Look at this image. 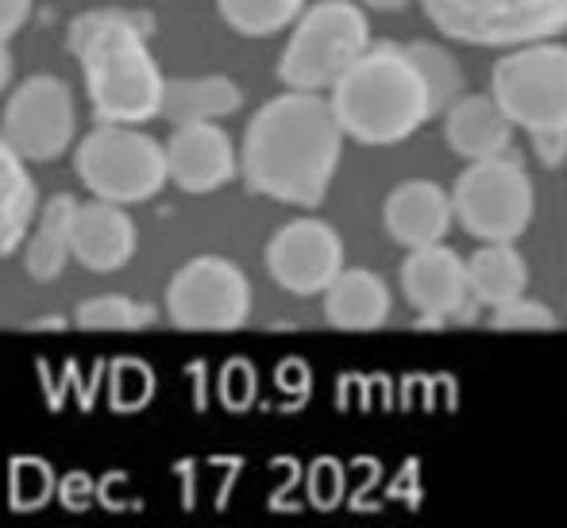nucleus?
<instances>
[{"mask_svg": "<svg viewBox=\"0 0 567 528\" xmlns=\"http://www.w3.org/2000/svg\"><path fill=\"white\" fill-rule=\"evenodd\" d=\"M343 127L324 93L286 90L244 127L239 178L251 194L293 209H321L343 158Z\"/></svg>", "mask_w": 567, "mask_h": 528, "instance_id": "nucleus-1", "label": "nucleus"}, {"mask_svg": "<svg viewBox=\"0 0 567 528\" xmlns=\"http://www.w3.org/2000/svg\"><path fill=\"white\" fill-rule=\"evenodd\" d=\"M155 15L132 8H90L66 28V46L82 62L97 124H147L163 116L166 77L147 39Z\"/></svg>", "mask_w": 567, "mask_h": 528, "instance_id": "nucleus-2", "label": "nucleus"}, {"mask_svg": "<svg viewBox=\"0 0 567 528\" xmlns=\"http://www.w3.org/2000/svg\"><path fill=\"white\" fill-rule=\"evenodd\" d=\"M329 101L343 135L363 147H394L436 120L425 74L402 43H371L329 90Z\"/></svg>", "mask_w": 567, "mask_h": 528, "instance_id": "nucleus-3", "label": "nucleus"}, {"mask_svg": "<svg viewBox=\"0 0 567 528\" xmlns=\"http://www.w3.org/2000/svg\"><path fill=\"white\" fill-rule=\"evenodd\" d=\"M371 43V20L359 0H309L278 54V82L286 90L329 93Z\"/></svg>", "mask_w": 567, "mask_h": 528, "instance_id": "nucleus-4", "label": "nucleus"}, {"mask_svg": "<svg viewBox=\"0 0 567 528\" xmlns=\"http://www.w3.org/2000/svg\"><path fill=\"white\" fill-rule=\"evenodd\" d=\"M74 174L101 201L143 205L171 182L166 143L140 124H97L74 143Z\"/></svg>", "mask_w": 567, "mask_h": 528, "instance_id": "nucleus-5", "label": "nucleus"}, {"mask_svg": "<svg viewBox=\"0 0 567 528\" xmlns=\"http://www.w3.org/2000/svg\"><path fill=\"white\" fill-rule=\"evenodd\" d=\"M452 205L455 224L478 244H517L537 216L533 178L514 151L463 166L452 186Z\"/></svg>", "mask_w": 567, "mask_h": 528, "instance_id": "nucleus-6", "label": "nucleus"}, {"mask_svg": "<svg viewBox=\"0 0 567 528\" xmlns=\"http://www.w3.org/2000/svg\"><path fill=\"white\" fill-rule=\"evenodd\" d=\"M491 93L525 135L567 132V43L537 39L502 51Z\"/></svg>", "mask_w": 567, "mask_h": 528, "instance_id": "nucleus-7", "label": "nucleus"}, {"mask_svg": "<svg viewBox=\"0 0 567 528\" xmlns=\"http://www.w3.org/2000/svg\"><path fill=\"white\" fill-rule=\"evenodd\" d=\"M441 35L467 46H509L556 39L567 28V0H417Z\"/></svg>", "mask_w": 567, "mask_h": 528, "instance_id": "nucleus-8", "label": "nucleus"}, {"mask_svg": "<svg viewBox=\"0 0 567 528\" xmlns=\"http://www.w3.org/2000/svg\"><path fill=\"white\" fill-rule=\"evenodd\" d=\"M163 309L182 332H236L251 317V282L225 255H197L171 275Z\"/></svg>", "mask_w": 567, "mask_h": 528, "instance_id": "nucleus-9", "label": "nucleus"}, {"mask_svg": "<svg viewBox=\"0 0 567 528\" xmlns=\"http://www.w3.org/2000/svg\"><path fill=\"white\" fill-rule=\"evenodd\" d=\"M0 135L20 151L28 163H51L74 147L78 105L74 90L54 74H31L8 93Z\"/></svg>", "mask_w": 567, "mask_h": 528, "instance_id": "nucleus-10", "label": "nucleus"}, {"mask_svg": "<svg viewBox=\"0 0 567 528\" xmlns=\"http://www.w3.org/2000/svg\"><path fill=\"white\" fill-rule=\"evenodd\" d=\"M267 275L275 278V286H282L293 298H317L324 293L337 275L348 262H343V239L321 216H298V220H286L275 236L267 239Z\"/></svg>", "mask_w": 567, "mask_h": 528, "instance_id": "nucleus-11", "label": "nucleus"}, {"mask_svg": "<svg viewBox=\"0 0 567 528\" xmlns=\"http://www.w3.org/2000/svg\"><path fill=\"white\" fill-rule=\"evenodd\" d=\"M398 282L410 301V309L421 317V324H467L478 317V301L471 298L467 286V259L444 244L413 247L405 251L402 267H398Z\"/></svg>", "mask_w": 567, "mask_h": 528, "instance_id": "nucleus-12", "label": "nucleus"}, {"mask_svg": "<svg viewBox=\"0 0 567 528\" xmlns=\"http://www.w3.org/2000/svg\"><path fill=\"white\" fill-rule=\"evenodd\" d=\"M166 166H171V186L205 197L225 189L239 174V151L217 120H194V124H174L166 139Z\"/></svg>", "mask_w": 567, "mask_h": 528, "instance_id": "nucleus-13", "label": "nucleus"}, {"mask_svg": "<svg viewBox=\"0 0 567 528\" xmlns=\"http://www.w3.org/2000/svg\"><path fill=\"white\" fill-rule=\"evenodd\" d=\"M455 224V205L444 186L429 178L398 182L382 201V228L398 247L413 251V247L444 244Z\"/></svg>", "mask_w": 567, "mask_h": 528, "instance_id": "nucleus-14", "label": "nucleus"}, {"mask_svg": "<svg viewBox=\"0 0 567 528\" xmlns=\"http://www.w3.org/2000/svg\"><path fill=\"white\" fill-rule=\"evenodd\" d=\"M124 209L127 205L101 201V197L78 205L74 259L90 275H116L132 262L135 247H140V231H135V220Z\"/></svg>", "mask_w": 567, "mask_h": 528, "instance_id": "nucleus-15", "label": "nucleus"}, {"mask_svg": "<svg viewBox=\"0 0 567 528\" xmlns=\"http://www.w3.org/2000/svg\"><path fill=\"white\" fill-rule=\"evenodd\" d=\"M444 139L463 163L514 151V120L494 101V93H463L444 112Z\"/></svg>", "mask_w": 567, "mask_h": 528, "instance_id": "nucleus-16", "label": "nucleus"}, {"mask_svg": "<svg viewBox=\"0 0 567 528\" xmlns=\"http://www.w3.org/2000/svg\"><path fill=\"white\" fill-rule=\"evenodd\" d=\"M324 320L340 332H374L390 320V286L367 267H343L337 282L321 293Z\"/></svg>", "mask_w": 567, "mask_h": 528, "instance_id": "nucleus-17", "label": "nucleus"}, {"mask_svg": "<svg viewBox=\"0 0 567 528\" xmlns=\"http://www.w3.org/2000/svg\"><path fill=\"white\" fill-rule=\"evenodd\" d=\"M78 205L82 201H78L74 194H54L51 201L39 209L28 239H23V270H28L35 282H59L66 262L74 259Z\"/></svg>", "mask_w": 567, "mask_h": 528, "instance_id": "nucleus-18", "label": "nucleus"}, {"mask_svg": "<svg viewBox=\"0 0 567 528\" xmlns=\"http://www.w3.org/2000/svg\"><path fill=\"white\" fill-rule=\"evenodd\" d=\"M471 298L483 309H498L529 290V262L514 244H478L467 259Z\"/></svg>", "mask_w": 567, "mask_h": 528, "instance_id": "nucleus-19", "label": "nucleus"}, {"mask_svg": "<svg viewBox=\"0 0 567 528\" xmlns=\"http://www.w3.org/2000/svg\"><path fill=\"white\" fill-rule=\"evenodd\" d=\"M39 216V194L28 174V158L0 135V259L23 247Z\"/></svg>", "mask_w": 567, "mask_h": 528, "instance_id": "nucleus-20", "label": "nucleus"}, {"mask_svg": "<svg viewBox=\"0 0 567 528\" xmlns=\"http://www.w3.org/2000/svg\"><path fill=\"white\" fill-rule=\"evenodd\" d=\"M244 105V90L225 74L205 77H166L163 120L166 124H194V120H225Z\"/></svg>", "mask_w": 567, "mask_h": 528, "instance_id": "nucleus-21", "label": "nucleus"}, {"mask_svg": "<svg viewBox=\"0 0 567 528\" xmlns=\"http://www.w3.org/2000/svg\"><path fill=\"white\" fill-rule=\"evenodd\" d=\"M220 20L244 39H270L293 28L309 0H217Z\"/></svg>", "mask_w": 567, "mask_h": 528, "instance_id": "nucleus-22", "label": "nucleus"}, {"mask_svg": "<svg viewBox=\"0 0 567 528\" xmlns=\"http://www.w3.org/2000/svg\"><path fill=\"white\" fill-rule=\"evenodd\" d=\"M155 306L151 301H135L127 293H97V298L78 301L74 324L93 328V332H140V328L155 324Z\"/></svg>", "mask_w": 567, "mask_h": 528, "instance_id": "nucleus-23", "label": "nucleus"}, {"mask_svg": "<svg viewBox=\"0 0 567 528\" xmlns=\"http://www.w3.org/2000/svg\"><path fill=\"white\" fill-rule=\"evenodd\" d=\"M405 46H410L413 62H417L421 74H425L429 97H433V116H444V112L467 93L460 59H455L452 51H444L441 43H429V39H413V43H405Z\"/></svg>", "mask_w": 567, "mask_h": 528, "instance_id": "nucleus-24", "label": "nucleus"}, {"mask_svg": "<svg viewBox=\"0 0 567 528\" xmlns=\"http://www.w3.org/2000/svg\"><path fill=\"white\" fill-rule=\"evenodd\" d=\"M556 324L560 320H556L553 306L540 298H529V293L491 309V328H502V332H553Z\"/></svg>", "mask_w": 567, "mask_h": 528, "instance_id": "nucleus-25", "label": "nucleus"}, {"mask_svg": "<svg viewBox=\"0 0 567 528\" xmlns=\"http://www.w3.org/2000/svg\"><path fill=\"white\" fill-rule=\"evenodd\" d=\"M529 143H533L537 163L548 166V170H556V166L567 163V132H533Z\"/></svg>", "mask_w": 567, "mask_h": 528, "instance_id": "nucleus-26", "label": "nucleus"}, {"mask_svg": "<svg viewBox=\"0 0 567 528\" xmlns=\"http://www.w3.org/2000/svg\"><path fill=\"white\" fill-rule=\"evenodd\" d=\"M31 20V0H0V39H12Z\"/></svg>", "mask_w": 567, "mask_h": 528, "instance_id": "nucleus-27", "label": "nucleus"}, {"mask_svg": "<svg viewBox=\"0 0 567 528\" xmlns=\"http://www.w3.org/2000/svg\"><path fill=\"white\" fill-rule=\"evenodd\" d=\"M12 85V51H8V39H0V93H8Z\"/></svg>", "mask_w": 567, "mask_h": 528, "instance_id": "nucleus-28", "label": "nucleus"}, {"mask_svg": "<svg viewBox=\"0 0 567 528\" xmlns=\"http://www.w3.org/2000/svg\"><path fill=\"white\" fill-rule=\"evenodd\" d=\"M363 8H374V12H402L410 0H359Z\"/></svg>", "mask_w": 567, "mask_h": 528, "instance_id": "nucleus-29", "label": "nucleus"}]
</instances>
